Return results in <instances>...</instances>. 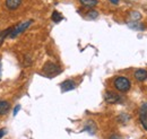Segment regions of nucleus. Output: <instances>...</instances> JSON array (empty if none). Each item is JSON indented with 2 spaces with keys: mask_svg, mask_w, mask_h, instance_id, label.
<instances>
[{
  "mask_svg": "<svg viewBox=\"0 0 147 139\" xmlns=\"http://www.w3.org/2000/svg\"><path fill=\"white\" fill-rule=\"evenodd\" d=\"M42 70L48 76H55V75H58L60 72V68L53 62H47Z\"/></svg>",
  "mask_w": 147,
  "mask_h": 139,
  "instance_id": "nucleus-3",
  "label": "nucleus"
},
{
  "mask_svg": "<svg viewBox=\"0 0 147 139\" xmlns=\"http://www.w3.org/2000/svg\"><path fill=\"white\" fill-rule=\"evenodd\" d=\"M129 27H131L132 30H144V26L143 25H139L137 23H128Z\"/></svg>",
  "mask_w": 147,
  "mask_h": 139,
  "instance_id": "nucleus-13",
  "label": "nucleus"
},
{
  "mask_svg": "<svg viewBox=\"0 0 147 139\" xmlns=\"http://www.w3.org/2000/svg\"><path fill=\"white\" fill-rule=\"evenodd\" d=\"M135 78L139 82H144L147 78V70L145 69H137L135 71Z\"/></svg>",
  "mask_w": 147,
  "mask_h": 139,
  "instance_id": "nucleus-8",
  "label": "nucleus"
},
{
  "mask_svg": "<svg viewBox=\"0 0 147 139\" xmlns=\"http://www.w3.org/2000/svg\"><path fill=\"white\" fill-rule=\"evenodd\" d=\"M139 120L144 129L147 130V103H144L139 110Z\"/></svg>",
  "mask_w": 147,
  "mask_h": 139,
  "instance_id": "nucleus-5",
  "label": "nucleus"
},
{
  "mask_svg": "<svg viewBox=\"0 0 147 139\" xmlns=\"http://www.w3.org/2000/svg\"><path fill=\"white\" fill-rule=\"evenodd\" d=\"M11 30H13V27H9V28H7L6 31H2V32H0V47H1L2 42L5 41V38H6V37H9V34H10Z\"/></svg>",
  "mask_w": 147,
  "mask_h": 139,
  "instance_id": "nucleus-10",
  "label": "nucleus"
},
{
  "mask_svg": "<svg viewBox=\"0 0 147 139\" xmlns=\"http://www.w3.org/2000/svg\"><path fill=\"white\" fill-rule=\"evenodd\" d=\"M32 23H33V22L30 19V20H26V22L19 23L18 25L14 26V27H13V30H11V32H10V34H9V37H10V38L16 37L17 35H19L20 33H23L24 31H26V30L32 25Z\"/></svg>",
  "mask_w": 147,
  "mask_h": 139,
  "instance_id": "nucleus-1",
  "label": "nucleus"
},
{
  "mask_svg": "<svg viewBox=\"0 0 147 139\" xmlns=\"http://www.w3.org/2000/svg\"><path fill=\"white\" fill-rule=\"evenodd\" d=\"M60 88H61V92L66 93V92H69V90H71V89H75V88H76V84H75L74 80L68 79V80H65V82L60 85Z\"/></svg>",
  "mask_w": 147,
  "mask_h": 139,
  "instance_id": "nucleus-6",
  "label": "nucleus"
},
{
  "mask_svg": "<svg viewBox=\"0 0 147 139\" xmlns=\"http://www.w3.org/2000/svg\"><path fill=\"white\" fill-rule=\"evenodd\" d=\"M114 86L120 92H128L129 89H130L131 84H130V80H129L128 78H126V77H118L114 80Z\"/></svg>",
  "mask_w": 147,
  "mask_h": 139,
  "instance_id": "nucleus-2",
  "label": "nucleus"
},
{
  "mask_svg": "<svg viewBox=\"0 0 147 139\" xmlns=\"http://www.w3.org/2000/svg\"><path fill=\"white\" fill-rule=\"evenodd\" d=\"M80 1V3L83 5V6H85V7H90V8H92V7H95L96 5H97V0H79Z\"/></svg>",
  "mask_w": 147,
  "mask_h": 139,
  "instance_id": "nucleus-11",
  "label": "nucleus"
},
{
  "mask_svg": "<svg viewBox=\"0 0 147 139\" xmlns=\"http://www.w3.org/2000/svg\"><path fill=\"white\" fill-rule=\"evenodd\" d=\"M10 104L7 101H0V115H5L9 112Z\"/></svg>",
  "mask_w": 147,
  "mask_h": 139,
  "instance_id": "nucleus-9",
  "label": "nucleus"
},
{
  "mask_svg": "<svg viewBox=\"0 0 147 139\" xmlns=\"http://www.w3.org/2000/svg\"><path fill=\"white\" fill-rule=\"evenodd\" d=\"M51 19L55 22V23H59V22H61L62 19H63V17L59 14V11H57V10H55L53 13H52V16H51Z\"/></svg>",
  "mask_w": 147,
  "mask_h": 139,
  "instance_id": "nucleus-12",
  "label": "nucleus"
},
{
  "mask_svg": "<svg viewBox=\"0 0 147 139\" xmlns=\"http://www.w3.org/2000/svg\"><path fill=\"white\" fill-rule=\"evenodd\" d=\"M110 1L112 2V3H114V5H117V3L119 2V0H110Z\"/></svg>",
  "mask_w": 147,
  "mask_h": 139,
  "instance_id": "nucleus-18",
  "label": "nucleus"
},
{
  "mask_svg": "<svg viewBox=\"0 0 147 139\" xmlns=\"http://www.w3.org/2000/svg\"><path fill=\"white\" fill-rule=\"evenodd\" d=\"M22 3V0H6V7L10 10L17 9Z\"/></svg>",
  "mask_w": 147,
  "mask_h": 139,
  "instance_id": "nucleus-7",
  "label": "nucleus"
},
{
  "mask_svg": "<svg viewBox=\"0 0 147 139\" xmlns=\"http://www.w3.org/2000/svg\"><path fill=\"white\" fill-rule=\"evenodd\" d=\"M104 99L108 103H111V104H115V103H121L123 100L120 95H118L117 93H113L111 90H108L104 95Z\"/></svg>",
  "mask_w": 147,
  "mask_h": 139,
  "instance_id": "nucleus-4",
  "label": "nucleus"
},
{
  "mask_svg": "<svg viewBox=\"0 0 147 139\" xmlns=\"http://www.w3.org/2000/svg\"><path fill=\"white\" fill-rule=\"evenodd\" d=\"M0 75H1V63H0Z\"/></svg>",
  "mask_w": 147,
  "mask_h": 139,
  "instance_id": "nucleus-19",
  "label": "nucleus"
},
{
  "mask_svg": "<svg viewBox=\"0 0 147 139\" xmlns=\"http://www.w3.org/2000/svg\"><path fill=\"white\" fill-rule=\"evenodd\" d=\"M5 134H6V130H5V129H1V130H0V139L5 136Z\"/></svg>",
  "mask_w": 147,
  "mask_h": 139,
  "instance_id": "nucleus-16",
  "label": "nucleus"
},
{
  "mask_svg": "<svg viewBox=\"0 0 147 139\" xmlns=\"http://www.w3.org/2000/svg\"><path fill=\"white\" fill-rule=\"evenodd\" d=\"M110 139H121L120 136H118V135H112L110 137Z\"/></svg>",
  "mask_w": 147,
  "mask_h": 139,
  "instance_id": "nucleus-17",
  "label": "nucleus"
},
{
  "mask_svg": "<svg viewBox=\"0 0 147 139\" xmlns=\"http://www.w3.org/2000/svg\"><path fill=\"white\" fill-rule=\"evenodd\" d=\"M19 110H20V105H16L15 109H14V115H16V114L18 113Z\"/></svg>",
  "mask_w": 147,
  "mask_h": 139,
  "instance_id": "nucleus-15",
  "label": "nucleus"
},
{
  "mask_svg": "<svg viewBox=\"0 0 147 139\" xmlns=\"http://www.w3.org/2000/svg\"><path fill=\"white\" fill-rule=\"evenodd\" d=\"M97 16H98V13H97L96 10H90V11L87 13V17L90 18V19H95Z\"/></svg>",
  "mask_w": 147,
  "mask_h": 139,
  "instance_id": "nucleus-14",
  "label": "nucleus"
}]
</instances>
